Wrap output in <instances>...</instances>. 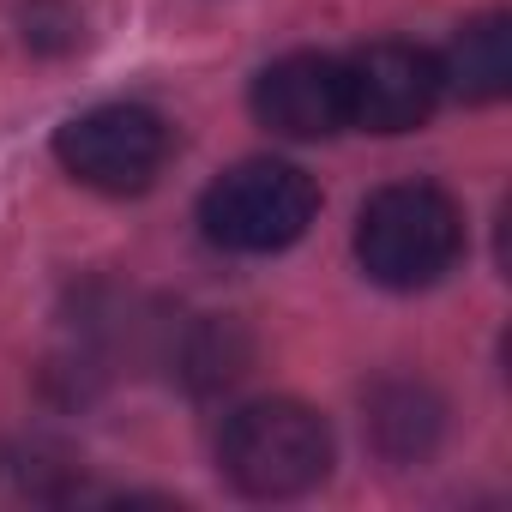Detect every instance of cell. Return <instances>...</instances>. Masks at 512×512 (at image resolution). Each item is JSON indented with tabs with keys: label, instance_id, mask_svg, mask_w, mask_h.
<instances>
[{
	"label": "cell",
	"instance_id": "cell-8",
	"mask_svg": "<svg viewBox=\"0 0 512 512\" xmlns=\"http://www.w3.org/2000/svg\"><path fill=\"white\" fill-rule=\"evenodd\" d=\"M440 416H446L440 398H434L428 386H410V380H386V386H374V398H368V434H374V446H380L386 458H398V464H416V458L434 452Z\"/></svg>",
	"mask_w": 512,
	"mask_h": 512
},
{
	"label": "cell",
	"instance_id": "cell-7",
	"mask_svg": "<svg viewBox=\"0 0 512 512\" xmlns=\"http://www.w3.org/2000/svg\"><path fill=\"white\" fill-rule=\"evenodd\" d=\"M506 85H512V19L506 13H482L446 43L440 91H452L464 103H500Z\"/></svg>",
	"mask_w": 512,
	"mask_h": 512
},
{
	"label": "cell",
	"instance_id": "cell-4",
	"mask_svg": "<svg viewBox=\"0 0 512 512\" xmlns=\"http://www.w3.org/2000/svg\"><path fill=\"white\" fill-rule=\"evenodd\" d=\"M169 121L145 103H97L55 133V163L97 193H145L169 163Z\"/></svg>",
	"mask_w": 512,
	"mask_h": 512
},
{
	"label": "cell",
	"instance_id": "cell-5",
	"mask_svg": "<svg viewBox=\"0 0 512 512\" xmlns=\"http://www.w3.org/2000/svg\"><path fill=\"white\" fill-rule=\"evenodd\" d=\"M344 103L362 133H410L440 103V61L416 43H368L344 61Z\"/></svg>",
	"mask_w": 512,
	"mask_h": 512
},
{
	"label": "cell",
	"instance_id": "cell-1",
	"mask_svg": "<svg viewBox=\"0 0 512 512\" xmlns=\"http://www.w3.org/2000/svg\"><path fill=\"white\" fill-rule=\"evenodd\" d=\"M464 253V217L434 181H392L356 217V260L386 290H428Z\"/></svg>",
	"mask_w": 512,
	"mask_h": 512
},
{
	"label": "cell",
	"instance_id": "cell-9",
	"mask_svg": "<svg viewBox=\"0 0 512 512\" xmlns=\"http://www.w3.org/2000/svg\"><path fill=\"white\" fill-rule=\"evenodd\" d=\"M25 43H31V49H73V43H79V19L61 7V0H31V13H25Z\"/></svg>",
	"mask_w": 512,
	"mask_h": 512
},
{
	"label": "cell",
	"instance_id": "cell-6",
	"mask_svg": "<svg viewBox=\"0 0 512 512\" xmlns=\"http://www.w3.org/2000/svg\"><path fill=\"white\" fill-rule=\"evenodd\" d=\"M253 115L260 127H272L278 139H332L350 127V103H344V61L332 55H284L253 79Z\"/></svg>",
	"mask_w": 512,
	"mask_h": 512
},
{
	"label": "cell",
	"instance_id": "cell-2",
	"mask_svg": "<svg viewBox=\"0 0 512 512\" xmlns=\"http://www.w3.org/2000/svg\"><path fill=\"white\" fill-rule=\"evenodd\" d=\"M217 470L247 500H296L332 476V428L296 398L241 404L217 434Z\"/></svg>",
	"mask_w": 512,
	"mask_h": 512
},
{
	"label": "cell",
	"instance_id": "cell-3",
	"mask_svg": "<svg viewBox=\"0 0 512 512\" xmlns=\"http://www.w3.org/2000/svg\"><path fill=\"white\" fill-rule=\"evenodd\" d=\"M314 211L320 187L308 181V169L278 157H247L199 193V229L223 253H284L308 235Z\"/></svg>",
	"mask_w": 512,
	"mask_h": 512
}]
</instances>
